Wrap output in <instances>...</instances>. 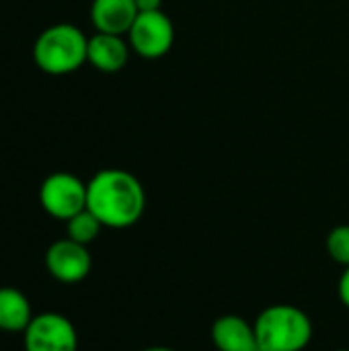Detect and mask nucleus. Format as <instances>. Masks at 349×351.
I'll return each instance as SVG.
<instances>
[{
  "instance_id": "f257e3e1",
  "label": "nucleus",
  "mask_w": 349,
  "mask_h": 351,
  "mask_svg": "<svg viewBox=\"0 0 349 351\" xmlns=\"http://www.w3.org/2000/svg\"><path fill=\"white\" fill-rule=\"evenodd\" d=\"M86 210L105 228H130L146 210V191L130 171L103 169L86 183Z\"/></svg>"
},
{
  "instance_id": "f03ea898",
  "label": "nucleus",
  "mask_w": 349,
  "mask_h": 351,
  "mask_svg": "<svg viewBox=\"0 0 349 351\" xmlns=\"http://www.w3.org/2000/svg\"><path fill=\"white\" fill-rule=\"evenodd\" d=\"M88 53V37L70 23H58L43 29L33 43L35 66L49 76L76 72Z\"/></svg>"
},
{
  "instance_id": "7ed1b4c3",
  "label": "nucleus",
  "mask_w": 349,
  "mask_h": 351,
  "mask_svg": "<svg viewBox=\"0 0 349 351\" xmlns=\"http://www.w3.org/2000/svg\"><path fill=\"white\" fill-rule=\"evenodd\" d=\"M261 351H302L313 339V321L292 304H272L255 319Z\"/></svg>"
},
{
  "instance_id": "20e7f679",
  "label": "nucleus",
  "mask_w": 349,
  "mask_h": 351,
  "mask_svg": "<svg viewBox=\"0 0 349 351\" xmlns=\"http://www.w3.org/2000/svg\"><path fill=\"white\" fill-rule=\"evenodd\" d=\"M39 204L47 216L68 222L86 210V183L72 173H51L39 187Z\"/></svg>"
},
{
  "instance_id": "39448f33",
  "label": "nucleus",
  "mask_w": 349,
  "mask_h": 351,
  "mask_svg": "<svg viewBox=\"0 0 349 351\" xmlns=\"http://www.w3.org/2000/svg\"><path fill=\"white\" fill-rule=\"evenodd\" d=\"M175 41V27L169 14L163 10L138 12L134 25L128 31V43L140 58L158 60L167 56Z\"/></svg>"
},
{
  "instance_id": "423d86ee",
  "label": "nucleus",
  "mask_w": 349,
  "mask_h": 351,
  "mask_svg": "<svg viewBox=\"0 0 349 351\" xmlns=\"http://www.w3.org/2000/svg\"><path fill=\"white\" fill-rule=\"evenodd\" d=\"M25 351H78V333L60 313L35 315L23 333Z\"/></svg>"
},
{
  "instance_id": "0eeeda50",
  "label": "nucleus",
  "mask_w": 349,
  "mask_h": 351,
  "mask_svg": "<svg viewBox=\"0 0 349 351\" xmlns=\"http://www.w3.org/2000/svg\"><path fill=\"white\" fill-rule=\"evenodd\" d=\"M45 267L53 280L62 284H78L91 274L93 259L86 245L66 237L49 245L45 253Z\"/></svg>"
},
{
  "instance_id": "6e6552de",
  "label": "nucleus",
  "mask_w": 349,
  "mask_h": 351,
  "mask_svg": "<svg viewBox=\"0 0 349 351\" xmlns=\"http://www.w3.org/2000/svg\"><path fill=\"white\" fill-rule=\"evenodd\" d=\"M130 43L123 39V35H111V33H95L88 37V53L86 62L105 74H115L123 70V66L130 60Z\"/></svg>"
},
{
  "instance_id": "1a4fd4ad",
  "label": "nucleus",
  "mask_w": 349,
  "mask_h": 351,
  "mask_svg": "<svg viewBox=\"0 0 349 351\" xmlns=\"http://www.w3.org/2000/svg\"><path fill=\"white\" fill-rule=\"evenodd\" d=\"M212 341L220 351H261L255 325L239 315H224L212 325Z\"/></svg>"
},
{
  "instance_id": "9d476101",
  "label": "nucleus",
  "mask_w": 349,
  "mask_h": 351,
  "mask_svg": "<svg viewBox=\"0 0 349 351\" xmlns=\"http://www.w3.org/2000/svg\"><path fill=\"white\" fill-rule=\"evenodd\" d=\"M138 12L134 0H93L91 23L97 33L128 35Z\"/></svg>"
},
{
  "instance_id": "9b49d317",
  "label": "nucleus",
  "mask_w": 349,
  "mask_h": 351,
  "mask_svg": "<svg viewBox=\"0 0 349 351\" xmlns=\"http://www.w3.org/2000/svg\"><path fill=\"white\" fill-rule=\"evenodd\" d=\"M33 317L31 302L19 288H0V331L25 333Z\"/></svg>"
},
{
  "instance_id": "f8f14e48",
  "label": "nucleus",
  "mask_w": 349,
  "mask_h": 351,
  "mask_svg": "<svg viewBox=\"0 0 349 351\" xmlns=\"http://www.w3.org/2000/svg\"><path fill=\"white\" fill-rule=\"evenodd\" d=\"M101 228L105 226L99 222V218L91 210H82L66 222V237L88 247L99 237Z\"/></svg>"
},
{
  "instance_id": "ddd939ff",
  "label": "nucleus",
  "mask_w": 349,
  "mask_h": 351,
  "mask_svg": "<svg viewBox=\"0 0 349 351\" xmlns=\"http://www.w3.org/2000/svg\"><path fill=\"white\" fill-rule=\"evenodd\" d=\"M327 253L339 265H349V224L335 226L327 234Z\"/></svg>"
},
{
  "instance_id": "4468645a",
  "label": "nucleus",
  "mask_w": 349,
  "mask_h": 351,
  "mask_svg": "<svg viewBox=\"0 0 349 351\" xmlns=\"http://www.w3.org/2000/svg\"><path fill=\"white\" fill-rule=\"evenodd\" d=\"M337 292H339V300H341V304H344L346 308H349V265L346 267V271L341 274V278H339Z\"/></svg>"
},
{
  "instance_id": "2eb2a0df",
  "label": "nucleus",
  "mask_w": 349,
  "mask_h": 351,
  "mask_svg": "<svg viewBox=\"0 0 349 351\" xmlns=\"http://www.w3.org/2000/svg\"><path fill=\"white\" fill-rule=\"evenodd\" d=\"M140 12H150V10H160L163 0H134Z\"/></svg>"
},
{
  "instance_id": "dca6fc26",
  "label": "nucleus",
  "mask_w": 349,
  "mask_h": 351,
  "mask_svg": "<svg viewBox=\"0 0 349 351\" xmlns=\"http://www.w3.org/2000/svg\"><path fill=\"white\" fill-rule=\"evenodd\" d=\"M142 351H175V350H171V348H163V346H156V348H146V350H142Z\"/></svg>"
},
{
  "instance_id": "f3484780",
  "label": "nucleus",
  "mask_w": 349,
  "mask_h": 351,
  "mask_svg": "<svg viewBox=\"0 0 349 351\" xmlns=\"http://www.w3.org/2000/svg\"><path fill=\"white\" fill-rule=\"evenodd\" d=\"M337 351H349V350H337Z\"/></svg>"
}]
</instances>
